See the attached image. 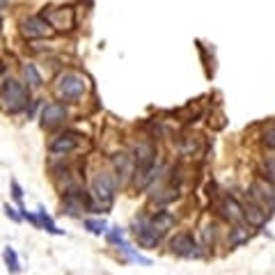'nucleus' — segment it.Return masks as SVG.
<instances>
[{"mask_svg":"<svg viewBox=\"0 0 275 275\" xmlns=\"http://www.w3.org/2000/svg\"><path fill=\"white\" fill-rule=\"evenodd\" d=\"M28 103V90L14 78H2V106L5 113H18Z\"/></svg>","mask_w":275,"mask_h":275,"instance_id":"2","label":"nucleus"},{"mask_svg":"<svg viewBox=\"0 0 275 275\" xmlns=\"http://www.w3.org/2000/svg\"><path fill=\"white\" fill-rule=\"evenodd\" d=\"M106 241L110 245H120V248H122V245H126L124 243V232H122L120 227H110V229H108V232H106Z\"/></svg>","mask_w":275,"mask_h":275,"instance_id":"17","label":"nucleus"},{"mask_svg":"<svg viewBox=\"0 0 275 275\" xmlns=\"http://www.w3.org/2000/svg\"><path fill=\"white\" fill-rule=\"evenodd\" d=\"M85 229H90L92 234H96V236H101V234H106L108 232V225H106V220H85Z\"/></svg>","mask_w":275,"mask_h":275,"instance_id":"18","label":"nucleus"},{"mask_svg":"<svg viewBox=\"0 0 275 275\" xmlns=\"http://www.w3.org/2000/svg\"><path fill=\"white\" fill-rule=\"evenodd\" d=\"M133 234H136L138 243L142 245V248H147V250L156 248L158 241H161V234L151 227V220L147 218V215H140V218L133 220Z\"/></svg>","mask_w":275,"mask_h":275,"instance_id":"4","label":"nucleus"},{"mask_svg":"<svg viewBox=\"0 0 275 275\" xmlns=\"http://www.w3.org/2000/svg\"><path fill=\"white\" fill-rule=\"evenodd\" d=\"M42 16L53 25V30H69V28H73V9L71 7H62V9H53V12H44Z\"/></svg>","mask_w":275,"mask_h":275,"instance_id":"7","label":"nucleus"},{"mask_svg":"<svg viewBox=\"0 0 275 275\" xmlns=\"http://www.w3.org/2000/svg\"><path fill=\"white\" fill-rule=\"evenodd\" d=\"M23 78L30 87H42V73H39V69L32 62H25L23 65Z\"/></svg>","mask_w":275,"mask_h":275,"instance_id":"15","label":"nucleus"},{"mask_svg":"<svg viewBox=\"0 0 275 275\" xmlns=\"http://www.w3.org/2000/svg\"><path fill=\"white\" fill-rule=\"evenodd\" d=\"M78 147V136L76 133H65V136H58L53 142L48 144V151L53 156H62V154H69Z\"/></svg>","mask_w":275,"mask_h":275,"instance_id":"9","label":"nucleus"},{"mask_svg":"<svg viewBox=\"0 0 275 275\" xmlns=\"http://www.w3.org/2000/svg\"><path fill=\"white\" fill-rule=\"evenodd\" d=\"M115 188H117V181L110 172H96L94 177V184H92V193H94V198L99 200L101 204V209H108L110 204H113V198H115Z\"/></svg>","mask_w":275,"mask_h":275,"instance_id":"3","label":"nucleus"},{"mask_svg":"<svg viewBox=\"0 0 275 275\" xmlns=\"http://www.w3.org/2000/svg\"><path fill=\"white\" fill-rule=\"evenodd\" d=\"M245 209V218H248V222H250V225H264V222H266V209H264V206H259V204H255V202H248L243 206Z\"/></svg>","mask_w":275,"mask_h":275,"instance_id":"12","label":"nucleus"},{"mask_svg":"<svg viewBox=\"0 0 275 275\" xmlns=\"http://www.w3.org/2000/svg\"><path fill=\"white\" fill-rule=\"evenodd\" d=\"M264 172H266L271 184H275V156H271V158L264 161Z\"/></svg>","mask_w":275,"mask_h":275,"instance_id":"21","label":"nucleus"},{"mask_svg":"<svg viewBox=\"0 0 275 275\" xmlns=\"http://www.w3.org/2000/svg\"><path fill=\"white\" fill-rule=\"evenodd\" d=\"M113 165L120 174V179H129L131 174H136V168H133V158L129 154H117L113 156Z\"/></svg>","mask_w":275,"mask_h":275,"instance_id":"11","label":"nucleus"},{"mask_svg":"<svg viewBox=\"0 0 275 275\" xmlns=\"http://www.w3.org/2000/svg\"><path fill=\"white\" fill-rule=\"evenodd\" d=\"M12 195H14V200L18 202L21 211H23V191H21V186H18V181H14V179H12Z\"/></svg>","mask_w":275,"mask_h":275,"instance_id":"23","label":"nucleus"},{"mask_svg":"<svg viewBox=\"0 0 275 275\" xmlns=\"http://www.w3.org/2000/svg\"><path fill=\"white\" fill-rule=\"evenodd\" d=\"M2 257H5V266H7V271H9V273H12V275L21 273V262H18V255H16V250H14L12 245H5Z\"/></svg>","mask_w":275,"mask_h":275,"instance_id":"14","label":"nucleus"},{"mask_svg":"<svg viewBox=\"0 0 275 275\" xmlns=\"http://www.w3.org/2000/svg\"><path fill=\"white\" fill-rule=\"evenodd\" d=\"M220 213L227 218L229 222H241L245 218V209H243V204L239 202V200H234V198H225L220 202Z\"/></svg>","mask_w":275,"mask_h":275,"instance_id":"10","label":"nucleus"},{"mask_svg":"<svg viewBox=\"0 0 275 275\" xmlns=\"http://www.w3.org/2000/svg\"><path fill=\"white\" fill-rule=\"evenodd\" d=\"M85 90H87V80L76 71H65L55 83V92L62 101H78Z\"/></svg>","mask_w":275,"mask_h":275,"instance_id":"1","label":"nucleus"},{"mask_svg":"<svg viewBox=\"0 0 275 275\" xmlns=\"http://www.w3.org/2000/svg\"><path fill=\"white\" fill-rule=\"evenodd\" d=\"M248 241V232H245L243 227H234L232 229V241H229V245H241Z\"/></svg>","mask_w":275,"mask_h":275,"instance_id":"20","label":"nucleus"},{"mask_svg":"<svg viewBox=\"0 0 275 275\" xmlns=\"http://www.w3.org/2000/svg\"><path fill=\"white\" fill-rule=\"evenodd\" d=\"M264 144L271 147V149H275V124H271L269 129L264 131Z\"/></svg>","mask_w":275,"mask_h":275,"instance_id":"22","label":"nucleus"},{"mask_svg":"<svg viewBox=\"0 0 275 275\" xmlns=\"http://www.w3.org/2000/svg\"><path fill=\"white\" fill-rule=\"evenodd\" d=\"M170 250L174 255H179V257H200V248H198V241L193 236L191 232H179L174 234L172 239H170Z\"/></svg>","mask_w":275,"mask_h":275,"instance_id":"5","label":"nucleus"},{"mask_svg":"<svg viewBox=\"0 0 275 275\" xmlns=\"http://www.w3.org/2000/svg\"><path fill=\"white\" fill-rule=\"evenodd\" d=\"M67 120V108L62 103H48L42 110V126L44 129H55Z\"/></svg>","mask_w":275,"mask_h":275,"instance_id":"8","label":"nucleus"},{"mask_svg":"<svg viewBox=\"0 0 275 275\" xmlns=\"http://www.w3.org/2000/svg\"><path fill=\"white\" fill-rule=\"evenodd\" d=\"M202 236H204L202 243L206 245V248H209V245H213L215 243V227H213V225H204V227H202Z\"/></svg>","mask_w":275,"mask_h":275,"instance_id":"19","label":"nucleus"},{"mask_svg":"<svg viewBox=\"0 0 275 275\" xmlns=\"http://www.w3.org/2000/svg\"><path fill=\"white\" fill-rule=\"evenodd\" d=\"M5 215H7V218H9V220H14V222H18V220H21V218H23V215H18L16 211H14L12 206H9V204H5Z\"/></svg>","mask_w":275,"mask_h":275,"instance_id":"24","label":"nucleus"},{"mask_svg":"<svg viewBox=\"0 0 275 275\" xmlns=\"http://www.w3.org/2000/svg\"><path fill=\"white\" fill-rule=\"evenodd\" d=\"M149 220H151V227H154L158 234H163L165 229H170L174 225V215L170 213V211H158L156 215H151Z\"/></svg>","mask_w":275,"mask_h":275,"instance_id":"13","label":"nucleus"},{"mask_svg":"<svg viewBox=\"0 0 275 275\" xmlns=\"http://www.w3.org/2000/svg\"><path fill=\"white\" fill-rule=\"evenodd\" d=\"M21 35L28 37V39H44V37L53 35V25L44 16H30L21 23Z\"/></svg>","mask_w":275,"mask_h":275,"instance_id":"6","label":"nucleus"},{"mask_svg":"<svg viewBox=\"0 0 275 275\" xmlns=\"http://www.w3.org/2000/svg\"><path fill=\"white\" fill-rule=\"evenodd\" d=\"M39 220H42V227L46 229L48 234H58V236H62V229H58L55 227V222H53V218H51V215L46 213V209H44V206H39Z\"/></svg>","mask_w":275,"mask_h":275,"instance_id":"16","label":"nucleus"}]
</instances>
